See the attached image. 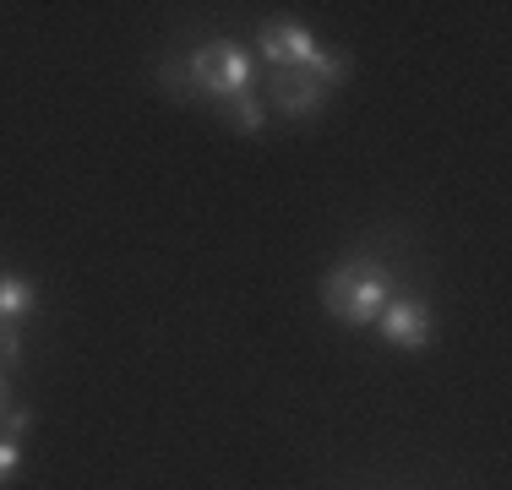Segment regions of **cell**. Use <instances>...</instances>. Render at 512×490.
<instances>
[{
	"label": "cell",
	"instance_id": "obj_1",
	"mask_svg": "<svg viewBox=\"0 0 512 490\" xmlns=\"http://www.w3.org/2000/svg\"><path fill=\"white\" fill-rule=\"evenodd\" d=\"M387 300H393V273L376 256H344L322 278V305L344 327H376Z\"/></svg>",
	"mask_w": 512,
	"mask_h": 490
},
{
	"label": "cell",
	"instance_id": "obj_2",
	"mask_svg": "<svg viewBox=\"0 0 512 490\" xmlns=\"http://www.w3.org/2000/svg\"><path fill=\"white\" fill-rule=\"evenodd\" d=\"M256 49H262V60L273 71H306V77H316L322 88H338V82L355 71L349 49L322 44L311 28H300V22H267V28L256 33Z\"/></svg>",
	"mask_w": 512,
	"mask_h": 490
},
{
	"label": "cell",
	"instance_id": "obj_3",
	"mask_svg": "<svg viewBox=\"0 0 512 490\" xmlns=\"http://www.w3.org/2000/svg\"><path fill=\"white\" fill-rule=\"evenodd\" d=\"M186 82L197 98H213V104H224V98L235 93H251L256 82V55L240 39H207L186 55Z\"/></svg>",
	"mask_w": 512,
	"mask_h": 490
},
{
	"label": "cell",
	"instance_id": "obj_4",
	"mask_svg": "<svg viewBox=\"0 0 512 490\" xmlns=\"http://www.w3.org/2000/svg\"><path fill=\"white\" fill-rule=\"evenodd\" d=\"M376 333L393 343V349H409V354L431 349V338H436L431 300H420V294H393V300L382 305V316H376Z\"/></svg>",
	"mask_w": 512,
	"mask_h": 490
},
{
	"label": "cell",
	"instance_id": "obj_5",
	"mask_svg": "<svg viewBox=\"0 0 512 490\" xmlns=\"http://www.w3.org/2000/svg\"><path fill=\"white\" fill-rule=\"evenodd\" d=\"M327 93L333 88H322L306 71H267V109H278L289 120H316L327 109Z\"/></svg>",
	"mask_w": 512,
	"mask_h": 490
},
{
	"label": "cell",
	"instance_id": "obj_6",
	"mask_svg": "<svg viewBox=\"0 0 512 490\" xmlns=\"http://www.w3.org/2000/svg\"><path fill=\"white\" fill-rule=\"evenodd\" d=\"M33 300H39V289L22 273H0V327H22L33 316Z\"/></svg>",
	"mask_w": 512,
	"mask_h": 490
},
{
	"label": "cell",
	"instance_id": "obj_7",
	"mask_svg": "<svg viewBox=\"0 0 512 490\" xmlns=\"http://www.w3.org/2000/svg\"><path fill=\"white\" fill-rule=\"evenodd\" d=\"M218 109V120H224L229 131H246V137H256V131L267 126V104L256 93H235V98H224V104H213Z\"/></svg>",
	"mask_w": 512,
	"mask_h": 490
},
{
	"label": "cell",
	"instance_id": "obj_8",
	"mask_svg": "<svg viewBox=\"0 0 512 490\" xmlns=\"http://www.w3.org/2000/svg\"><path fill=\"white\" fill-rule=\"evenodd\" d=\"M158 88H164L169 98H175V104H191V82H186V66H158Z\"/></svg>",
	"mask_w": 512,
	"mask_h": 490
},
{
	"label": "cell",
	"instance_id": "obj_9",
	"mask_svg": "<svg viewBox=\"0 0 512 490\" xmlns=\"http://www.w3.org/2000/svg\"><path fill=\"white\" fill-rule=\"evenodd\" d=\"M17 469H22V441L0 436V490H6L11 480H17Z\"/></svg>",
	"mask_w": 512,
	"mask_h": 490
},
{
	"label": "cell",
	"instance_id": "obj_10",
	"mask_svg": "<svg viewBox=\"0 0 512 490\" xmlns=\"http://www.w3.org/2000/svg\"><path fill=\"white\" fill-rule=\"evenodd\" d=\"M28 425H33V414L22 409V403H11V409H6V420H0V436L22 441V436H28Z\"/></svg>",
	"mask_w": 512,
	"mask_h": 490
},
{
	"label": "cell",
	"instance_id": "obj_11",
	"mask_svg": "<svg viewBox=\"0 0 512 490\" xmlns=\"http://www.w3.org/2000/svg\"><path fill=\"white\" fill-rule=\"evenodd\" d=\"M6 409H11V382H6V371H0V420H6Z\"/></svg>",
	"mask_w": 512,
	"mask_h": 490
}]
</instances>
